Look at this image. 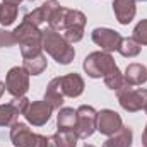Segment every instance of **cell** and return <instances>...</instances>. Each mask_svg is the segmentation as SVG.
Listing matches in <instances>:
<instances>
[{
  "instance_id": "6da1fadb",
  "label": "cell",
  "mask_w": 147,
  "mask_h": 147,
  "mask_svg": "<svg viewBox=\"0 0 147 147\" xmlns=\"http://www.w3.org/2000/svg\"><path fill=\"white\" fill-rule=\"evenodd\" d=\"M86 16L80 10L67 9V7H58L57 12L51 16L48 21L50 29L60 33L70 45L79 43L84 38V26H86Z\"/></svg>"
},
{
  "instance_id": "7a4b0ae2",
  "label": "cell",
  "mask_w": 147,
  "mask_h": 147,
  "mask_svg": "<svg viewBox=\"0 0 147 147\" xmlns=\"http://www.w3.org/2000/svg\"><path fill=\"white\" fill-rule=\"evenodd\" d=\"M84 92V79L79 74H67L50 80L45 91V101L53 108L60 110L65 98H79Z\"/></svg>"
},
{
  "instance_id": "3957f363",
  "label": "cell",
  "mask_w": 147,
  "mask_h": 147,
  "mask_svg": "<svg viewBox=\"0 0 147 147\" xmlns=\"http://www.w3.org/2000/svg\"><path fill=\"white\" fill-rule=\"evenodd\" d=\"M12 33H14L16 41L21 46L22 58H31V57L41 55V51H43L41 34H43V31L38 26H34L33 22H29L26 19H22V22Z\"/></svg>"
},
{
  "instance_id": "277c9868",
  "label": "cell",
  "mask_w": 147,
  "mask_h": 147,
  "mask_svg": "<svg viewBox=\"0 0 147 147\" xmlns=\"http://www.w3.org/2000/svg\"><path fill=\"white\" fill-rule=\"evenodd\" d=\"M41 43H43V50H46V53L60 65H69L75 57V50L72 45L60 33H57L50 28L43 31Z\"/></svg>"
},
{
  "instance_id": "5b68a950",
  "label": "cell",
  "mask_w": 147,
  "mask_h": 147,
  "mask_svg": "<svg viewBox=\"0 0 147 147\" xmlns=\"http://www.w3.org/2000/svg\"><path fill=\"white\" fill-rule=\"evenodd\" d=\"M84 70L89 77L92 79H105L106 75L120 70L118 65L115 63V58L111 57V53L108 51H92L84 58Z\"/></svg>"
},
{
  "instance_id": "8992f818",
  "label": "cell",
  "mask_w": 147,
  "mask_h": 147,
  "mask_svg": "<svg viewBox=\"0 0 147 147\" xmlns=\"http://www.w3.org/2000/svg\"><path fill=\"white\" fill-rule=\"evenodd\" d=\"M120 106L128 113H135L146 108L147 105V89H134V86H128L127 82L116 91Z\"/></svg>"
},
{
  "instance_id": "52a82bcc",
  "label": "cell",
  "mask_w": 147,
  "mask_h": 147,
  "mask_svg": "<svg viewBox=\"0 0 147 147\" xmlns=\"http://www.w3.org/2000/svg\"><path fill=\"white\" fill-rule=\"evenodd\" d=\"M10 140L14 147H48V137L31 132V128L21 121H16L12 125Z\"/></svg>"
},
{
  "instance_id": "ba28073f",
  "label": "cell",
  "mask_w": 147,
  "mask_h": 147,
  "mask_svg": "<svg viewBox=\"0 0 147 147\" xmlns=\"http://www.w3.org/2000/svg\"><path fill=\"white\" fill-rule=\"evenodd\" d=\"M98 130V111L92 106L82 105L77 108V125L75 134L79 139H87Z\"/></svg>"
},
{
  "instance_id": "9c48e42d",
  "label": "cell",
  "mask_w": 147,
  "mask_h": 147,
  "mask_svg": "<svg viewBox=\"0 0 147 147\" xmlns=\"http://www.w3.org/2000/svg\"><path fill=\"white\" fill-rule=\"evenodd\" d=\"M5 87L14 98L24 96L29 89V72L24 67H12L5 77Z\"/></svg>"
},
{
  "instance_id": "30bf717a",
  "label": "cell",
  "mask_w": 147,
  "mask_h": 147,
  "mask_svg": "<svg viewBox=\"0 0 147 147\" xmlns=\"http://www.w3.org/2000/svg\"><path fill=\"white\" fill-rule=\"evenodd\" d=\"M91 38L98 46H101L103 51H108V53L118 51L120 43L123 39V36L120 33H116L115 29H110V28H96L91 33Z\"/></svg>"
},
{
  "instance_id": "8fae6325",
  "label": "cell",
  "mask_w": 147,
  "mask_h": 147,
  "mask_svg": "<svg viewBox=\"0 0 147 147\" xmlns=\"http://www.w3.org/2000/svg\"><path fill=\"white\" fill-rule=\"evenodd\" d=\"M53 108L43 99V101H33L28 105V108L24 111V118L28 120V123H31L33 127H43L46 125V121L50 120Z\"/></svg>"
},
{
  "instance_id": "7c38bea8",
  "label": "cell",
  "mask_w": 147,
  "mask_h": 147,
  "mask_svg": "<svg viewBox=\"0 0 147 147\" xmlns=\"http://www.w3.org/2000/svg\"><path fill=\"white\" fill-rule=\"evenodd\" d=\"M123 121L121 116L113 110H101L98 111V132H101L103 135L110 137L113 134H116L118 130H121Z\"/></svg>"
},
{
  "instance_id": "4fadbf2b",
  "label": "cell",
  "mask_w": 147,
  "mask_h": 147,
  "mask_svg": "<svg viewBox=\"0 0 147 147\" xmlns=\"http://www.w3.org/2000/svg\"><path fill=\"white\" fill-rule=\"evenodd\" d=\"M135 2L137 0H113V12L120 24L127 26L134 21L135 12H137Z\"/></svg>"
},
{
  "instance_id": "5bb4252c",
  "label": "cell",
  "mask_w": 147,
  "mask_h": 147,
  "mask_svg": "<svg viewBox=\"0 0 147 147\" xmlns=\"http://www.w3.org/2000/svg\"><path fill=\"white\" fill-rule=\"evenodd\" d=\"M75 125H77V110L60 108L57 115V128L62 132H75Z\"/></svg>"
},
{
  "instance_id": "9a60e30c",
  "label": "cell",
  "mask_w": 147,
  "mask_h": 147,
  "mask_svg": "<svg viewBox=\"0 0 147 147\" xmlns=\"http://www.w3.org/2000/svg\"><path fill=\"white\" fill-rule=\"evenodd\" d=\"M123 79L128 86H142L147 80V69L142 63H130L123 74Z\"/></svg>"
},
{
  "instance_id": "2e32d148",
  "label": "cell",
  "mask_w": 147,
  "mask_h": 147,
  "mask_svg": "<svg viewBox=\"0 0 147 147\" xmlns=\"http://www.w3.org/2000/svg\"><path fill=\"white\" fill-rule=\"evenodd\" d=\"M132 128L128 127H121V130H118L116 134H113L108 137V140L103 144V147H130L132 146Z\"/></svg>"
},
{
  "instance_id": "e0dca14e",
  "label": "cell",
  "mask_w": 147,
  "mask_h": 147,
  "mask_svg": "<svg viewBox=\"0 0 147 147\" xmlns=\"http://www.w3.org/2000/svg\"><path fill=\"white\" fill-rule=\"evenodd\" d=\"M77 134L75 132H62L58 130L51 137H48V147H75L77 146Z\"/></svg>"
},
{
  "instance_id": "ac0fdd59",
  "label": "cell",
  "mask_w": 147,
  "mask_h": 147,
  "mask_svg": "<svg viewBox=\"0 0 147 147\" xmlns=\"http://www.w3.org/2000/svg\"><path fill=\"white\" fill-rule=\"evenodd\" d=\"M22 67L29 72V75H39L46 70L48 67V62H46V57L41 53L36 57H31V58H24V63Z\"/></svg>"
},
{
  "instance_id": "d6986e66",
  "label": "cell",
  "mask_w": 147,
  "mask_h": 147,
  "mask_svg": "<svg viewBox=\"0 0 147 147\" xmlns=\"http://www.w3.org/2000/svg\"><path fill=\"white\" fill-rule=\"evenodd\" d=\"M17 5L16 3H9V2H2L0 3V24L2 26H10L16 19H17Z\"/></svg>"
},
{
  "instance_id": "ffe728a7",
  "label": "cell",
  "mask_w": 147,
  "mask_h": 147,
  "mask_svg": "<svg viewBox=\"0 0 147 147\" xmlns=\"http://www.w3.org/2000/svg\"><path fill=\"white\" fill-rule=\"evenodd\" d=\"M118 53L125 58H134L140 53V45L134 39V38H123L118 48Z\"/></svg>"
},
{
  "instance_id": "44dd1931",
  "label": "cell",
  "mask_w": 147,
  "mask_h": 147,
  "mask_svg": "<svg viewBox=\"0 0 147 147\" xmlns=\"http://www.w3.org/2000/svg\"><path fill=\"white\" fill-rule=\"evenodd\" d=\"M19 113L12 106V103L0 105V127H12L17 121Z\"/></svg>"
},
{
  "instance_id": "7402d4cb",
  "label": "cell",
  "mask_w": 147,
  "mask_h": 147,
  "mask_svg": "<svg viewBox=\"0 0 147 147\" xmlns=\"http://www.w3.org/2000/svg\"><path fill=\"white\" fill-rule=\"evenodd\" d=\"M105 84H106V87L111 89V91H118L123 84H125V79H123V74L120 72V70H116V72L110 74V75H106L105 79Z\"/></svg>"
},
{
  "instance_id": "603a6c76",
  "label": "cell",
  "mask_w": 147,
  "mask_h": 147,
  "mask_svg": "<svg viewBox=\"0 0 147 147\" xmlns=\"http://www.w3.org/2000/svg\"><path fill=\"white\" fill-rule=\"evenodd\" d=\"M134 39L142 46V45H147V19H142L137 26H135V29H134Z\"/></svg>"
},
{
  "instance_id": "cb8c5ba5",
  "label": "cell",
  "mask_w": 147,
  "mask_h": 147,
  "mask_svg": "<svg viewBox=\"0 0 147 147\" xmlns=\"http://www.w3.org/2000/svg\"><path fill=\"white\" fill-rule=\"evenodd\" d=\"M60 7V3H58V0H46L39 9H41V14H43V17H45V21L48 22L50 19H51V16L57 12V9Z\"/></svg>"
},
{
  "instance_id": "d4e9b609",
  "label": "cell",
  "mask_w": 147,
  "mask_h": 147,
  "mask_svg": "<svg viewBox=\"0 0 147 147\" xmlns=\"http://www.w3.org/2000/svg\"><path fill=\"white\" fill-rule=\"evenodd\" d=\"M16 43H17V41H16L12 31L0 29V48H10V46H14Z\"/></svg>"
},
{
  "instance_id": "484cf974",
  "label": "cell",
  "mask_w": 147,
  "mask_h": 147,
  "mask_svg": "<svg viewBox=\"0 0 147 147\" xmlns=\"http://www.w3.org/2000/svg\"><path fill=\"white\" fill-rule=\"evenodd\" d=\"M10 103H12V106L16 108V111H17L19 115H24V111H26L28 105H29V99H28L26 96H21V98H14Z\"/></svg>"
},
{
  "instance_id": "4316f807",
  "label": "cell",
  "mask_w": 147,
  "mask_h": 147,
  "mask_svg": "<svg viewBox=\"0 0 147 147\" xmlns=\"http://www.w3.org/2000/svg\"><path fill=\"white\" fill-rule=\"evenodd\" d=\"M142 146L147 147V125H146V128H144V132H142Z\"/></svg>"
},
{
  "instance_id": "83f0119b",
  "label": "cell",
  "mask_w": 147,
  "mask_h": 147,
  "mask_svg": "<svg viewBox=\"0 0 147 147\" xmlns=\"http://www.w3.org/2000/svg\"><path fill=\"white\" fill-rule=\"evenodd\" d=\"M3 92H5V84H3V82L0 80V98L3 96Z\"/></svg>"
},
{
  "instance_id": "f1b7e54d",
  "label": "cell",
  "mask_w": 147,
  "mask_h": 147,
  "mask_svg": "<svg viewBox=\"0 0 147 147\" xmlns=\"http://www.w3.org/2000/svg\"><path fill=\"white\" fill-rule=\"evenodd\" d=\"M3 2H9V3H16V5H19V3L24 2V0H3Z\"/></svg>"
},
{
  "instance_id": "f546056e",
  "label": "cell",
  "mask_w": 147,
  "mask_h": 147,
  "mask_svg": "<svg viewBox=\"0 0 147 147\" xmlns=\"http://www.w3.org/2000/svg\"><path fill=\"white\" fill-rule=\"evenodd\" d=\"M84 147H94V146H91V144H86V146H84Z\"/></svg>"
},
{
  "instance_id": "4dcf8cb0",
  "label": "cell",
  "mask_w": 147,
  "mask_h": 147,
  "mask_svg": "<svg viewBox=\"0 0 147 147\" xmlns=\"http://www.w3.org/2000/svg\"><path fill=\"white\" fill-rule=\"evenodd\" d=\"M144 111H146V113H147V105H146V108H144Z\"/></svg>"
},
{
  "instance_id": "1f68e13d",
  "label": "cell",
  "mask_w": 147,
  "mask_h": 147,
  "mask_svg": "<svg viewBox=\"0 0 147 147\" xmlns=\"http://www.w3.org/2000/svg\"><path fill=\"white\" fill-rule=\"evenodd\" d=\"M140 2H147V0H140Z\"/></svg>"
},
{
  "instance_id": "d6a6232c",
  "label": "cell",
  "mask_w": 147,
  "mask_h": 147,
  "mask_svg": "<svg viewBox=\"0 0 147 147\" xmlns=\"http://www.w3.org/2000/svg\"><path fill=\"white\" fill-rule=\"evenodd\" d=\"M29 2H34V0H29Z\"/></svg>"
}]
</instances>
